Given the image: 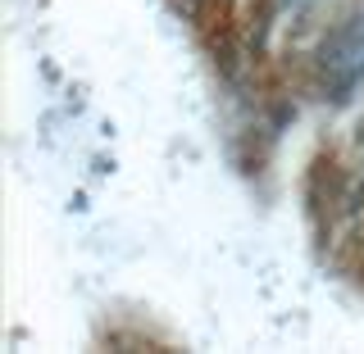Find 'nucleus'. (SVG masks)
<instances>
[{
  "label": "nucleus",
  "mask_w": 364,
  "mask_h": 354,
  "mask_svg": "<svg viewBox=\"0 0 364 354\" xmlns=\"http://www.w3.org/2000/svg\"><path fill=\"white\" fill-rule=\"evenodd\" d=\"M360 77H364V9L341 18L318 45V87L328 96L341 100V91H350Z\"/></svg>",
  "instance_id": "nucleus-1"
},
{
  "label": "nucleus",
  "mask_w": 364,
  "mask_h": 354,
  "mask_svg": "<svg viewBox=\"0 0 364 354\" xmlns=\"http://www.w3.org/2000/svg\"><path fill=\"white\" fill-rule=\"evenodd\" d=\"M310 5H314V0H273V14H278V18H287V14H305Z\"/></svg>",
  "instance_id": "nucleus-2"
}]
</instances>
